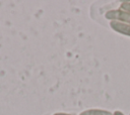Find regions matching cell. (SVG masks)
Returning <instances> with one entry per match:
<instances>
[{"instance_id":"6da1fadb","label":"cell","mask_w":130,"mask_h":115,"mask_svg":"<svg viewBox=\"0 0 130 115\" xmlns=\"http://www.w3.org/2000/svg\"><path fill=\"white\" fill-rule=\"evenodd\" d=\"M105 18L109 21H117L120 23L130 24V13L122 10L121 8L111 9L105 13Z\"/></svg>"},{"instance_id":"7a4b0ae2","label":"cell","mask_w":130,"mask_h":115,"mask_svg":"<svg viewBox=\"0 0 130 115\" xmlns=\"http://www.w3.org/2000/svg\"><path fill=\"white\" fill-rule=\"evenodd\" d=\"M110 27L115 32H118L126 36H130V24L120 23L117 21H110Z\"/></svg>"},{"instance_id":"3957f363","label":"cell","mask_w":130,"mask_h":115,"mask_svg":"<svg viewBox=\"0 0 130 115\" xmlns=\"http://www.w3.org/2000/svg\"><path fill=\"white\" fill-rule=\"evenodd\" d=\"M78 115H113V112H110L109 110H105V109L91 108L81 111Z\"/></svg>"},{"instance_id":"277c9868","label":"cell","mask_w":130,"mask_h":115,"mask_svg":"<svg viewBox=\"0 0 130 115\" xmlns=\"http://www.w3.org/2000/svg\"><path fill=\"white\" fill-rule=\"evenodd\" d=\"M119 8H121L122 10L130 13V1H122L120 3V6Z\"/></svg>"},{"instance_id":"5b68a950","label":"cell","mask_w":130,"mask_h":115,"mask_svg":"<svg viewBox=\"0 0 130 115\" xmlns=\"http://www.w3.org/2000/svg\"><path fill=\"white\" fill-rule=\"evenodd\" d=\"M113 115H126V114H124L122 111H120V110H115L114 112H113Z\"/></svg>"},{"instance_id":"8992f818","label":"cell","mask_w":130,"mask_h":115,"mask_svg":"<svg viewBox=\"0 0 130 115\" xmlns=\"http://www.w3.org/2000/svg\"><path fill=\"white\" fill-rule=\"evenodd\" d=\"M53 115H72V114H69V113H64V112H57Z\"/></svg>"},{"instance_id":"52a82bcc","label":"cell","mask_w":130,"mask_h":115,"mask_svg":"<svg viewBox=\"0 0 130 115\" xmlns=\"http://www.w3.org/2000/svg\"><path fill=\"white\" fill-rule=\"evenodd\" d=\"M129 115H130V114H129Z\"/></svg>"}]
</instances>
